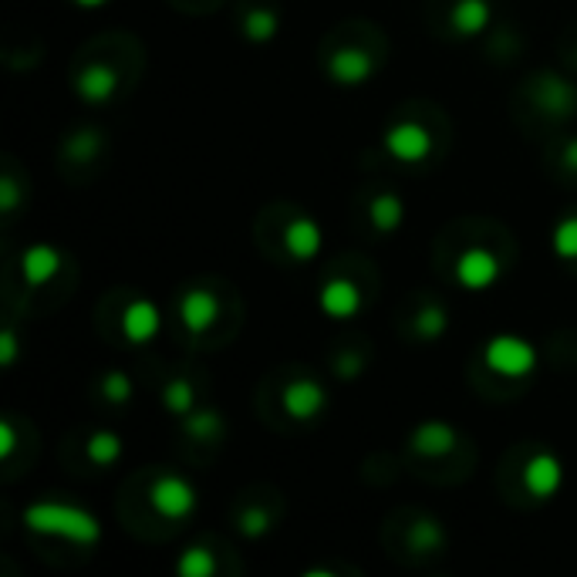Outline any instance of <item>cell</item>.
Listing matches in <instances>:
<instances>
[{
  "label": "cell",
  "mask_w": 577,
  "mask_h": 577,
  "mask_svg": "<svg viewBox=\"0 0 577 577\" xmlns=\"http://www.w3.org/2000/svg\"><path fill=\"white\" fill-rule=\"evenodd\" d=\"M500 278H504V260L486 247H469L456 260V281L463 291H473V294L490 291Z\"/></svg>",
  "instance_id": "cell-5"
},
{
  "label": "cell",
  "mask_w": 577,
  "mask_h": 577,
  "mask_svg": "<svg viewBox=\"0 0 577 577\" xmlns=\"http://www.w3.org/2000/svg\"><path fill=\"white\" fill-rule=\"evenodd\" d=\"M494 21V4L490 0H456L453 11H450V24L456 34L463 37H476L490 27Z\"/></svg>",
  "instance_id": "cell-16"
},
{
  "label": "cell",
  "mask_w": 577,
  "mask_h": 577,
  "mask_svg": "<svg viewBox=\"0 0 577 577\" xmlns=\"http://www.w3.org/2000/svg\"><path fill=\"white\" fill-rule=\"evenodd\" d=\"M278 31H281V18H278V11H271V8H253V11L244 18V34H247V41H253V44H271V41L278 37Z\"/></svg>",
  "instance_id": "cell-21"
},
{
  "label": "cell",
  "mask_w": 577,
  "mask_h": 577,
  "mask_svg": "<svg viewBox=\"0 0 577 577\" xmlns=\"http://www.w3.org/2000/svg\"><path fill=\"white\" fill-rule=\"evenodd\" d=\"M523 486H527L530 497L551 500L564 486V463L554 453H538L523 469Z\"/></svg>",
  "instance_id": "cell-7"
},
{
  "label": "cell",
  "mask_w": 577,
  "mask_h": 577,
  "mask_svg": "<svg viewBox=\"0 0 577 577\" xmlns=\"http://www.w3.org/2000/svg\"><path fill=\"white\" fill-rule=\"evenodd\" d=\"M75 92L81 102L88 105H105L115 99L118 92V71L112 65H88L78 78H75Z\"/></svg>",
  "instance_id": "cell-12"
},
{
  "label": "cell",
  "mask_w": 577,
  "mask_h": 577,
  "mask_svg": "<svg viewBox=\"0 0 577 577\" xmlns=\"http://www.w3.org/2000/svg\"><path fill=\"white\" fill-rule=\"evenodd\" d=\"M375 71V61L369 52L362 48H338L331 58H328V75L335 84H344V88H359L372 78Z\"/></svg>",
  "instance_id": "cell-10"
},
{
  "label": "cell",
  "mask_w": 577,
  "mask_h": 577,
  "mask_svg": "<svg viewBox=\"0 0 577 577\" xmlns=\"http://www.w3.org/2000/svg\"><path fill=\"white\" fill-rule=\"evenodd\" d=\"M412 331H416V338H422V341H439L442 335L450 331L446 307H442V304H426V307H419V315L412 318Z\"/></svg>",
  "instance_id": "cell-20"
},
{
  "label": "cell",
  "mask_w": 577,
  "mask_h": 577,
  "mask_svg": "<svg viewBox=\"0 0 577 577\" xmlns=\"http://www.w3.org/2000/svg\"><path fill=\"white\" fill-rule=\"evenodd\" d=\"M162 328V315L159 307L149 301V297H136L122 315V335L132 341V344H149Z\"/></svg>",
  "instance_id": "cell-11"
},
{
  "label": "cell",
  "mask_w": 577,
  "mask_h": 577,
  "mask_svg": "<svg viewBox=\"0 0 577 577\" xmlns=\"http://www.w3.org/2000/svg\"><path fill=\"white\" fill-rule=\"evenodd\" d=\"M84 456H88V463H95V466H115L118 456H122L118 432H112V429L92 432V435H88V442H84Z\"/></svg>",
  "instance_id": "cell-19"
},
{
  "label": "cell",
  "mask_w": 577,
  "mask_h": 577,
  "mask_svg": "<svg viewBox=\"0 0 577 577\" xmlns=\"http://www.w3.org/2000/svg\"><path fill=\"white\" fill-rule=\"evenodd\" d=\"M318 307L321 315L331 318V321H348L362 310V291L354 281H344V278H335L321 287L318 294Z\"/></svg>",
  "instance_id": "cell-8"
},
{
  "label": "cell",
  "mask_w": 577,
  "mask_h": 577,
  "mask_svg": "<svg viewBox=\"0 0 577 577\" xmlns=\"http://www.w3.org/2000/svg\"><path fill=\"white\" fill-rule=\"evenodd\" d=\"M18 362V335L11 328L0 331V365L11 369Z\"/></svg>",
  "instance_id": "cell-32"
},
{
  "label": "cell",
  "mask_w": 577,
  "mask_h": 577,
  "mask_svg": "<svg viewBox=\"0 0 577 577\" xmlns=\"http://www.w3.org/2000/svg\"><path fill=\"white\" fill-rule=\"evenodd\" d=\"M180 318L193 335H203L219 318V297L210 287H193L180 301Z\"/></svg>",
  "instance_id": "cell-14"
},
{
  "label": "cell",
  "mask_w": 577,
  "mask_h": 577,
  "mask_svg": "<svg viewBox=\"0 0 577 577\" xmlns=\"http://www.w3.org/2000/svg\"><path fill=\"white\" fill-rule=\"evenodd\" d=\"M281 406L291 419L307 422V419H318L328 409V392L315 382V378H297L284 388L281 395Z\"/></svg>",
  "instance_id": "cell-6"
},
{
  "label": "cell",
  "mask_w": 577,
  "mask_h": 577,
  "mask_svg": "<svg viewBox=\"0 0 577 577\" xmlns=\"http://www.w3.org/2000/svg\"><path fill=\"white\" fill-rule=\"evenodd\" d=\"M369 216H372V227L378 234H395L406 219V203L398 193H375L372 206H369Z\"/></svg>",
  "instance_id": "cell-18"
},
{
  "label": "cell",
  "mask_w": 577,
  "mask_h": 577,
  "mask_svg": "<svg viewBox=\"0 0 577 577\" xmlns=\"http://www.w3.org/2000/svg\"><path fill=\"white\" fill-rule=\"evenodd\" d=\"M61 271V250L55 244H31L21 253V274L31 287H44Z\"/></svg>",
  "instance_id": "cell-13"
},
{
  "label": "cell",
  "mask_w": 577,
  "mask_h": 577,
  "mask_svg": "<svg viewBox=\"0 0 577 577\" xmlns=\"http://www.w3.org/2000/svg\"><path fill=\"white\" fill-rule=\"evenodd\" d=\"M483 362H486V369L504 375V378H527L538 369V348L520 335H497V338L486 341Z\"/></svg>",
  "instance_id": "cell-2"
},
{
  "label": "cell",
  "mask_w": 577,
  "mask_h": 577,
  "mask_svg": "<svg viewBox=\"0 0 577 577\" xmlns=\"http://www.w3.org/2000/svg\"><path fill=\"white\" fill-rule=\"evenodd\" d=\"M99 152H102V136L95 128H81L65 143V156L75 159V162H92Z\"/></svg>",
  "instance_id": "cell-25"
},
{
  "label": "cell",
  "mask_w": 577,
  "mask_h": 577,
  "mask_svg": "<svg viewBox=\"0 0 577 577\" xmlns=\"http://www.w3.org/2000/svg\"><path fill=\"white\" fill-rule=\"evenodd\" d=\"M176 570H180V577H213L216 557L206 547H190L176 561Z\"/></svg>",
  "instance_id": "cell-26"
},
{
  "label": "cell",
  "mask_w": 577,
  "mask_h": 577,
  "mask_svg": "<svg viewBox=\"0 0 577 577\" xmlns=\"http://www.w3.org/2000/svg\"><path fill=\"white\" fill-rule=\"evenodd\" d=\"M162 406H166L172 416L186 419V416L196 409V392H193V385H190L186 378H176V382H169V385L162 388Z\"/></svg>",
  "instance_id": "cell-23"
},
{
  "label": "cell",
  "mask_w": 577,
  "mask_h": 577,
  "mask_svg": "<svg viewBox=\"0 0 577 577\" xmlns=\"http://www.w3.org/2000/svg\"><path fill=\"white\" fill-rule=\"evenodd\" d=\"M551 247L561 260H577V216H564L554 227Z\"/></svg>",
  "instance_id": "cell-27"
},
{
  "label": "cell",
  "mask_w": 577,
  "mask_h": 577,
  "mask_svg": "<svg viewBox=\"0 0 577 577\" xmlns=\"http://www.w3.org/2000/svg\"><path fill=\"white\" fill-rule=\"evenodd\" d=\"M382 146H385V152H388L395 162L419 166V162H426L429 152H432V136H429V128L419 125V122H395V125L385 128Z\"/></svg>",
  "instance_id": "cell-4"
},
{
  "label": "cell",
  "mask_w": 577,
  "mask_h": 577,
  "mask_svg": "<svg viewBox=\"0 0 577 577\" xmlns=\"http://www.w3.org/2000/svg\"><path fill=\"white\" fill-rule=\"evenodd\" d=\"M284 247L294 260H315L325 247V234L318 227V219L310 216H294L284 230Z\"/></svg>",
  "instance_id": "cell-15"
},
{
  "label": "cell",
  "mask_w": 577,
  "mask_h": 577,
  "mask_svg": "<svg viewBox=\"0 0 577 577\" xmlns=\"http://www.w3.org/2000/svg\"><path fill=\"white\" fill-rule=\"evenodd\" d=\"M186 432L200 442H216L224 435V416L219 412H210V409H193L186 419H183Z\"/></svg>",
  "instance_id": "cell-24"
},
{
  "label": "cell",
  "mask_w": 577,
  "mask_h": 577,
  "mask_svg": "<svg viewBox=\"0 0 577 577\" xmlns=\"http://www.w3.org/2000/svg\"><path fill=\"white\" fill-rule=\"evenodd\" d=\"M18 450V429L11 419H0V460H11Z\"/></svg>",
  "instance_id": "cell-31"
},
{
  "label": "cell",
  "mask_w": 577,
  "mask_h": 577,
  "mask_svg": "<svg viewBox=\"0 0 577 577\" xmlns=\"http://www.w3.org/2000/svg\"><path fill=\"white\" fill-rule=\"evenodd\" d=\"M564 166L577 172V139H567V143H564Z\"/></svg>",
  "instance_id": "cell-33"
},
{
  "label": "cell",
  "mask_w": 577,
  "mask_h": 577,
  "mask_svg": "<svg viewBox=\"0 0 577 577\" xmlns=\"http://www.w3.org/2000/svg\"><path fill=\"white\" fill-rule=\"evenodd\" d=\"M271 527H274V523H271V510H263V507H247V510L237 517V530H240L244 538H250V541L263 538Z\"/></svg>",
  "instance_id": "cell-28"
},
{
  "label": "cell",
  "mask_w": 577,
  "mask_h": 577,
  "mask_svg": "<svg viewBox=\"0 0 577 577\" xmlns=\"http://www.w3.org/2000/svg\"><path fill=\"white\" fill-rule=\"evenodd\" d=\"M409 544H412V551H419V554H439L442 547H446V530H442L439 520L422 517V520L412 523V530H409Z\"/></svg>",
  "instance_id": "cell-22"
},
{
  "label": "cell",
  "mask_w": 577,
  "mask_h": 577,
  "mask_svg": "<svg viewBox=\"0 0 577 577\" xmlns=\"http://www.w3.org/2000/svg\"><path fill=\"white\" fill-rule=\"evenodd\" d=\"M102 395L109 398V403H115V406L128 403V398H132V378L125 372H109L102 378Z\"/></svg>",
  "instance_id": "cell-29"
},
{
  "label": "cell",
  "mask_w": 577,
  "mask_h": 577,
  "mask_svg": "<svg viewBox=\"0 0 577 577\" xmlns=\"http://www.w3.org/2000/svg\"><path fill=\"white\" fill-rule=\"evenodd\" d=\"M456 442H460L456 429H453L450 422H442V419H426V422H419V426L412 429V435H409V446H412L419 456H432V460L450 456V453L456 450Z\"/></svg>",
  "instance_id": "cell-9"
},
{
  "label": "cell",
  "mask_w": 577,
  "mask_h": 577,
  "mask_svg": "<svg viewBox=\"0 0 577 577\" xmlns=\"http://www.w3.org/2000/svg\"><path fill=\"white\" fill-rule=\"evenodd\" d=\"M196 486L183 476H176V473H166L152 483V490H149V504L159 517L166 520H186L193 517L196 510Z\"/></svg>",
  "instance_id": "cell-3"
},
{
  "label": "cell",
  "mask_w": 577,
  "mask_h": 577,
  "mask_svg": "<svg viewBox=\"0 0 577 577\" xmlns=\"http://www.w3.org/2000/svg\"><path fill=\"white\" fill-rule=\"evenodd\" d=\"M18 203H21V190H18V183H14V176L8 172V176H0V213H14L18 210Z\"/></svg>",
  "instance_id": "cell-30"
},
{
  "label": "cell",
  "mask_w": 577,
  "mask_h": 577,
  "mask_svg": "<svg viewBox=\"0 0 577 577\" xmlns=\"http://www.w3.org/2000/svg\"><path fill=\"white\" fill-rule=\"evenodd\" d=\"M71 4H78L81 11H95V8H105L109 0H71Z\"/></svg>",
  "instance_id": "cell-34"
},
{
  "label": "cell",
  "mask_w": 577,
  "mask_h": 577,
  "mask_svg": "<svg viewBox=\"0 0 577 577\" xmlns=\"http://www.w3.org/2000/svg\"><path fill=\"white\" fill-rule=\"evenodd\" d=\"M24 523L41 538H65L81 547H92L102 541V523L88 510L71 507V504H52V500L31 504L24 510Z\"/></svg>",
  "instance_id": "cell-1"
},
{
  "label": "cell",
  "mask_w": 577,
  "mask_h": 577,
  "mask_svg": "<svg viewBox=\"0 0 577 577\" xmlns=\"http://www.w3.org/2000/svg\"><path fill=\"white\" fill-rule=\"evenodd\" d=\"M538 102H541L544 112L564 118L577 109V92H574V84L561 81L557 75H544L541 84H538Z\"/></svg>",
  "instance_id": "cell-17"
}]
</instances>
